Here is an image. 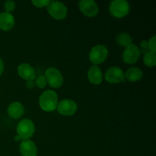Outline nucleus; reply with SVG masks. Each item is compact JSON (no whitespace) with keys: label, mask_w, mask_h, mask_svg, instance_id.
<instances>
[{"label":"nucleus","mask_w":156,"mask_h":156,"mask_svg":"<svg viewBox=\"0 0 156 156\" xmlns=\"http://www.w3.org/2000/svg\"><path fill=\"white\" fill-rule=\"evenodd\" d=\"M140 56V50L135 44H130L125 49L123 54L124 62L127 64H133L136 62Z\"/></svg>","instance_id":"1a4fd4ad"},{"label":"nucleus","mask_w":156,"mask_h":156,"mask_svg":"<svg viewBox=\"0 0 156 156\" xmlns=\"http://www.w3.org/2000/svg\"><path fill=\"white\" fill-rule=\"evenodd\" d=\"M36 85L39 88H45L46 85H47V80H46L45 76H38L36 79Z\"/></svg>","instance_id":"aec40b11"},{"label":"nucleus","mask_w":156,"mask_h":156,"mask_svg":"<svg viewBox=\"0 0 156 156\" xmlns=\"http://www.w3.org/2000/svg\"><path fill=\"white\" fill-rule=\"evenodd\" d=\"M125 75L121 69L117 66H112L105 73V79L107 82L112 84H117L124 82Z\"/></svg>","instance_id":"0eeeda50"},{"label":"nucleus","mask_w":156,"mask_h":156,"mask_svg":"<svg viewBox=\"0 0 156 156\" xmlns=\"http://www.w3.org/2000/svg\"><path fill=\"white\" fill-rule=\"evenodd\" d=\"M3 69H4V64H3L2 60V59H0V75H1L2 73Z\"/></svg>","instance_id":"393cba45"},{"label":"nucleus","mask_w":156,"mask_h":156,"mask_svg":"<svg viewBox=\"0 0 156 156\" xmlns=\"http://www.w3.org/2000/svg\"><path fill=\"white\" fill-rule=\"evenodd\" d=\"M35 131V126L33 122L28 119H24L20 121L17 126V133L21 140H28L33 136Z\"/></svg>","instance_id":"f03ea898"},{"label":"nucleus","mask_w":156,"mask_h":156,"mask_svg":"<svg viewBox=\"0 0 156 156\" xmlns=\"http://www.w3.org/2000/svg\"><path fill=\"white\" fill-rule=\"evenodd\" d=\"M125 75V77L126 78L128 81L132 82H138L143 77V73L140 68H137V67H132V68L129 69L126 71V74Z\"/></svg>","instance_id":"dca6fc26"},{"label":"nucleus","mask_w":156,"mask_h":156,"mask_svg":"<svg viewBox=\"0 0 156 156\" xmlns=\"http://www.w3.org/2000/svg\"><path fill=\"white\" fill-rule=\"evenodd\" d=\"M88 79L91 83L99 85L102 82V72L100 68L93 66L88 71Z\"/></svg>","instance_id":"4468645a"},{"label":"nucleus","mask_w":156,"mask_h":156,"mask_svg":"<svg viewBox=\"0 0 156 156\" xmlns=\"http://www.w3.org/2000/svg\"><path fill=\"white\" fill-rule=\"evenodd\" d=\"M148 50L149 52L155 53L156 51V37L153 36L148 42Z\"/></svg>","instance_id":"6ab92c4d"},{"label":"nucleus","mask_w":156,"mask_h":156,"mask_svg":"<svg viewBox=\"0 0 156 156\" xmlns=\"http://www.w3.org/2000/svg\"><path fill=\"white\" fill-rule=\"evenodd\" d=\"M18 75L27 81H33L35 78V70L27 63H22L18 67Z\"/></svg>","instance_id":"f8f14e48"},{"label":"nucleus","mask_w":156,"mask_h":156,"mask_svg":"<svg viewBox=\"0 0 156 156\" xmlns=\"http://www.w3.org/2000/svg\"><path fill=\"white\" fill-rule=\"evenodd\" d=\"M50 2V0H33L32 1V3L37 8L47 7Z\"/></svg>","instance_id":"4be33fe9"},{"label":"nucleus","mask_w":156,"mask_h":156,"mask_svg":"<svg viewBox=\"0 0 156 156\" xmlns=\"http://www.w3.org/2000/svg\"><path fill=\"white\" fill-rule=\"evenodd\" d=\"M140 45H141V47L142 49H143V52H144L145 50V53H146V50H148V42L146 41H143L141 42V44H140Z\"/></svg>","instance_id":"5701e85b"},{"label":"nucleus","mask_w":156,"mask_h":156,"mask_svg":"<svg viewBox=\"0 0 156 156\" xmlns=\"http://www.w3.org/2000/svg\"><path fill=\"white\" fill-rule=\"evenodd\" d=\"M45 78L47 82L52 88H57L62 86L63 83V77L60 72L54 67H50L45 73Z\"/></svg>","instance_id":"423d86ee"},{"label":"nucleus","mask_w":156,"mask_h":156,"mask_svg":"<svg viewBox=\"0 0 156 156\" xmlns=\"http://www.w3.org/2000/svg\"><path fill=\"white\" fill-rule=\"evenodd\" d=\"M26 85H27V88L31 89V88H33L34 87V83L33 81H27V82L26 83Z\"/></svg>","instance_id":"b1692460"},{"label":"nucleus","mask_w":156,"mask_h":156,"mask_svg":"<svg viewBox=\"0 0 156 156\" xmlns=\"http://www.w3.org/2000/svg\"><path fill=\"white\" fill-rule=\"evenodd\" d=\"M4 8L5 9L6 12H8V13H10V12H13L15 9V2L11 1V0L6 1L4 3Z\"/></svg>","instance_id":"412c9836"},{"label":"nucleus","mask_w":156,"mask_h":156,"mask_svg":"<svg viewBox=\"0 0 156 156\" xmlns=\"http://www.w3.org/2000/svg\"><path fill=\"white\" fill-rule=\"evenodd\" d=\"M144 63L149 67H153L156 65V55L151 52H146L144 55Z\"/></svg>","instance_id":"a211bd4d"},{"label":"nucleus","mask_w":156,"mask_h":156,"mask_svg":"<svg viewBox=\"0 0 156 156\" xmlns=\"http://www.w3.org/2000/svg\"><path fill=\"white\" fill-rule=\"evenodd\" d=\"M81 12L88 17H94L98 13V7L93 0H82L79 3Z\"/></svg>","instance_id":"9d476101"},{"label":"nucleus","mask_w":156,"mask_h":156,"mask_svg":"<svg viewBox=\"0 0 156 156\" xmlns=\"http://www.w3.org/2000/svg\"><path fill=\"white\" fill-rule=\"evenodd\" d=\"M58 112L63 116H72L77 111V105L73 100L65 99L58 104Z\"/></svg>","instance_id":"6e6552de"},{"label":"nucleus","mask_w":156,"mask_h":156,"mask_svg":"<svg viewBox=\"0 0 156 156\" xmlns=\"http://www.w3.org/2000/svg\"><path fill=\"white\" fill-rule=\"evenodd\" d=\"M117 42L122 47H128L132 44L133 39L130 35L127 33H120L117 37Z\"/></svg>","instance_id":"f3484780"},{"label":"nucleus","mask_w":156,"mask_h":156,"mask_svg":"<svg viewBox=\"0 0 156 156\" xmlns=\"http://www.w3.org/2000/svg\"><path fill=\"white\" fill-rule=\"evenodd\" d=\"M108 50L105 46L96 45L92 47L89 53V59L94 65H98L106 60Z\"/></svg>","instance_id":"20e7f679"},{"label":"nucleus","mask_w":156,"mask_h":156,"mask_svg":"<svg viewBox=\"0 0 156 156\" xmlns=\"http://www.w3.org/2000/svg\"><path fill=\"white\" fill-rule=\"evenodd\" d=\"M20 152L22 156H37V149L36 145L31 140H22L20 144Z\"/></svg>","instance_id":"9b49d317"},{"label":"nucleus","mask_w":156,"mask_h":156,"mask_svg":"<svg viewBox=\"0 0 156 156\" xmlns=\"http://www.w3.org/2000/svg\"><path fill=\"white\" fill-rule=\"evenodd\" d=\"M24 107L20 102L15 101L11 104L8 108V113L11 117L18 119L24 114Z\"/></svg>","instance_id":"2eb2a0df"},{"label":"nucleus","mask_w":156,"mask_h":156,"mask_svg":"<svg viewBox=\"0 0 156 156\" xmlns=\"http://www.w3.org/2000/svg\"><path fill=\"white\" fill-rule=\"evenodd\" d=\"M39 105L41 109L47 112L53 111L58 105V97L55 91L52 90L46 91L40 96Z\"/></svg>","instance_id":"f257e3e1"},{"label":"nucleus","mask_w":156,"mask_h":156,"mask_svg":"<svg viewBox=\"0 0 156 156\" xmlns=\"http://www.w3.org/2000/svg\"><path fill=\"white\" fill-rule=\"evenodd\" d=\"M47 10L49 14L56 20H62L66 17L67 8L60 2L50 1L47 6Z\"/></svg>","instance_id":"39448f33"},{"label":"nucleus","mask_w":156,"mask_h":156,"mask_svg":"<svg viewBox=\"0 0 156 156\" xmlns=\"http://www.w3.org/2000/svg\"><path fill=\"white\" fill-rule=\"evenodd\" d=\"M15 141H20V140H21V138L19 136L17 135L15 136Z\"/></svg>","instance_id":"a878e982"},{"label":"nucleus","mask_w":156,"mask_h":156,"mask_svg":"<svg viewBox=\"0 0 156 156\" xmlns=\"http://www.w3.org/2000/svg\"><path fill=\"white\" fill-rule=\"evenodd\" d=\"M129 11L128 2L125 0H114L110 5V12L116 18H123L126 16Z\"/></svg>","instance_id":"7ed1b4c3"},{"label":"nucleus","mask_w":156,"mask_h":156,"mask_svg":"<svg viewBox=\"0 0 156 156\" xmlns=\"http://www.w3.org/2000/svg\"><path fill=\"white\" fill-rule=\"evenodd\" d=\"M15 25V18L11 13L3 12L0 14V29L2 30H10Z\"/></svg>","instance_id":"ddd939ff"}]
</instances>
